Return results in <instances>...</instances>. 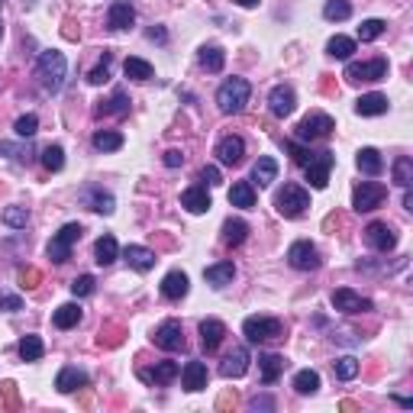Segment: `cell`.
Masks as SVG:
<instances>
[{
	"mask_svg": "<svg viewBox=\"0 0 413 413\" xmlns=\"http://www.w3.org/2000/svg\"><path fill=\"white\" fill-rule=\"evenodd\" d=\"M387 197V188L378 181H362L355 188V194H352V207H355L358 213H368V210H378L381 203H385Z\"/></svg>",
	"mask_w": 413,
	"mask_h": 413,
	"instance_id": "obj_6",
	"label": "cell"
},
{
	"mask_svg": "<svg viewBox=\"0 0 413 413\" xmlns=\"http://www.w3.org/2000/svg\"><path fill=\"white\" fill-rule=\"evenodd\" d=\"M333 307H336L339 313H368L371 301L362 294H355V291H349V287H339V291H333Z\"/></svg>",
	"mask_w": 413,
	"mask_h": 413,
	"instance_id": "obj_14",
	"label": "cell"
},
{
	"mask_svg": "<svg viewBox=\"0 0 413 413\" xmlns=\"http://www.w3.org/2000/svg\"><path fill=\"white\" fill-rule=\"evenodd\" d=\"M245 371H249V349H245V345H236V349L223 358L220 375H223V378H242Z\"/></svg>",
	"mask_w": 413,
	"mask_h": 413,
	"instance_id": "obj_17",
	"label": "cell"
},
{
	"mask_svg": "<svg viewBox=\"0 0 413 413\" xmlns=\"http://www.w3.org/2000/svg\"><path fill=\"white\" fill-rule=\"evenodd\" d=\"M20 307H23L20 297H4V294H0V310H20Z\"/></svg>",
	"mask_w": 413,
	"mask_h": 413,
	"instance_id": "obj_57",
	"label": "cell"
},
{
	"mask_svg": "<svg viewBox=\"0 0 413 413\" xmlns=\"http://www.w3.org/2000/svg\"><path fill=\"white\" fill-rule=\"evenodd\" d=\"M284 355H274V352H265L259 355V371H262V385H274L281 378V371H284Z\"/></svg>",
	"mask_w": 413,
	"mask_h": 413,
	"instance_id": "obj_21",
	"label": "cell"
},
{
	"mask_svg": "<svg viewBox=\"0 0 413 413\" xmlns=\"http://www.w3.org/2000/svg\"><path fill=\"white\" fill-rule=\"evenodd\" d=\"M39 281H43V272H39V268H23V272H20V287H23V291L39 287Z\"/></svg>",
	"mask_w": 413,
	"mask_h": 413,
	"instance_id": "obj_53",
	"label": "cell"
},
{
	"mask_svg": "<svg viewBox=\"0 0 413 413\" xmlns=\"http://www.w3.org/2000/svg\"><path fill=\"white\" fill-rule=\"evenodd\" d=\"M365 242L375 249V252H391L394 245H397V236H394V230L387 223H368L365 226Z\"/></svg>",
	"mask_w": 413,
	"mask_h": 413,
	"instance_id": "obj_13",
	"label": "cell"
},
{
	"mask_svg": "<svg viewBox=\"0 0 413 413\" xmlns=\"http://www.w3.org/2000/svg\"><path fill=\"white\" fill-rule=\"evenodd\" d=\"M181 375V365L178 362H159L155 368H142L139 378L146 381V385H171V381Z\"/></svg>",
	"mask_w": 413,
	"mask_h": 413,
	"instance_id": "obj_15",
	"label": "cell"
},
{
	"mask_svg": "<svg viewBox=\"0 0 413 413\" xmlns=\"http://www.w3.org/2000/svg\"><path fill=\"white\" fill-rule=\"evenodd\" d=\"M284 149L291 152V159H294L297 165H307V161L313 159V152H310V149H304V146H297V142H284Z\"/></svg>",
	"mask_w": 413,
	"mask_h": 413,
	"instance_id": "obj_54",
	"label": "cell"
},
{
	"mask_svg": "<svg viewBox=\"0 0 413 413\" xmlns=\"http://www.w3.org/2000/svg\"><path fill=\"white\" fill-rule=\"evenodd\" d=\"M385 29H387L385 20H365L362 26H358V39H362V43H375Z\"/></svg>",
	"mask_w": 413,
	"mask_h": 413,
	"instance_id": "obj_47",
	"label": "cell"
},
{
	"mask_svg": "<svg viewBox=\"0 0 413 413\" xmlns=\"http://www.w3.org/2000/svg\"><path fill=\"white\" fill-rule=\"evenodd\" d=\"M14 129H16V136H20V139H33L36 129H39V117H36V113H26V117L16 119Z\"/></svg>",
	"mask_w": 413,
	"mask_h": 413,
	"instance_id": "obj_49",
	"label": "cell"
},
{
	"mask_svg": "<svg viewBox=\"0 0 413 413\" xmlns=\"http://www.w3.org/2000/svg\"><path fill=\"white\" fill-rule=\"evenodd\" d=\"M55 387H58L62 394H75L77 387H87V375H85L81 368H75V365H68V368L58 371Z\"/></svg>",
	"mask_w": 413,
	"mask_h": 413,
	"instance_id": "obj_20",
	"label": "cell"
},
{
	"mask_svg": "<svg viewBox=\"0 0 413 413\" xmlns=\"http://www.w3.org/2000/svg\"><path fill=\"white\" fill-rule=\"evenodd\" d=\"M0 36H4V23H0Z\"/></svg>",
	"mask_w": 413,
	"mask_h": 413,
	"instance_id": "obj_63",
	"label": "cell"
},
{
	"mask_svg": "<svg viewBox=\"0 0 413 413\" xmlns=\"http://www.w3.org/2000/svg\"><path fill=\"white\" fill-rule=\"evenodd\" d=\"M77 200L85 203V207H91L94 213H104V217H110L113 207H117L113 194H107V191L97 188V184H85V188L77 191Z\"/></svg>",
	"mask_w": 413,
	"mask_h": 413,
	"instance_id": "obj_11",
	"label": "cell"
},
{
	"mask_svg": "<svg viewBox=\"0 0 413 413\" xmlns=\"http://www.w3.org/2000/svg\"><path fill=\"white\" fill-rule=\"evenodd\" d=\"M43 168L45 171H62L65 168V149L62 146H45L43 149Z\"/></svg>",
	"mask_w": 413,
	"mask_h": 413,
	"instance_id": "obj_43",
	"label": "cell"
},
{
	"mask_svg": "<svg viewBox=\"0 0 413 413\" xmlns=\"http://www.w3.org/2000/svg\"><path fill=\"white\" fill-rule=\"evenodd\" d=\"M81 223H65L62 230L52 236V242H49V259L55 262V265H62V262H68L71 259V245L81 239Z\"/></svg>",
	"mask_w": 413,
	"mask_h": 413,
	"instance_id": "obj_5",
	"label": "cell"
},
{
	"mask_svg": "<svg viewBox=\"0 0 413 413\" xmlns=\"http://www.w3.org/2000/svg\"><path fill=\"white\" fill-rule=\"evenodd\" d=\"M281 333H284V323L274 320V316H249V320L242 323V336L255 345L281 339Z\"/></svg>",
	"mask_w": 413,
	"mask_h": 413,
	"instance_id": "obj_4",
	"label": "cell"
},
{
	"mask_svg": "<svg viewBox=\"0 0 413 413\" xmlns=\"http://www.w3.org/2000/svg\"><path fill=\"white\" fill-rule=\"evenodd\" d=\"M326 52L333 58H349L352 52H355V39H349V36H333L326 45Z\"/></svg>",
	"mask_w": 413,
	"mask_h": 413,
	"instance_id": "obj_41",
	"label": "cell"
},
{
	"mask_svg": "<svg viewBox=\"0 0 413 413\" xmlns=\"http://www.w3.org/2000/svg\"><path fill=\"white\" fill-rule=\"evenodd\" d=\"M181 161H184L181 149H168V152H165V165H168V168H178Z\"/></svg>",
	"mask_w": 413,
	"mask_h": 413,
	"instance_id": "obj_56",
	"label": "cell"
},
{
	"mask_svg": "<svg viewBox=\"0 0 413 413\" xmlns=\"http://www.w3.org/2000/svg\"><path fill=\"white\" fill-rule=\"evenodd\" d=\"M110 62H113V55L104 52V55H100V65L87 75V81H91V85H107V81H110Z\"/></svg>",
	"mask_w": 413,
	"mask_h": 413,
	"instance_id": "obj_48",
	"label": "cell"
},
{
	"mask_svg": "<svg viewBox=\"0 0 413 413\" xmlns=\"http://www.w3.org/2000/svg\"><path fill=\"white\" fill-rule=\"evenodd\" d=\"M4 223H7L10 230H26L29 210L26 207H7V210H4Z\"/></svg>",
	"mask_w": 413,
	"mask_h": 413,
	"instance_id": "obj_46",
	"label": "cell"
},
{
	"mask_svg": "<svg viewBox=\"0 0 413 413\" xmlns=\"http://www.w3.org/2000/svg\"><path fill=\"white\" fill-rule=\"evenodd\" d=\"M268 107H272V113H274V117H281V119L291 117V113H294V107H297L294 91H291L287 85H278L272 94H268Z\"/></svg>",
	"mask_w": 413,
	"mask_h": 413,
	"instance_id": "obj_16",
	"label": "cell"
},
{
	"mask_svg": "<svg viewBox=\"0 0 413 413\" xmlns=\"http://www.w3.org/2000/svg\"><path fill=\"white\" fill-rule=\"evenodd\" d=\"M333 165H336V155L333 152H313V159L304 165V171H307V181L310 188L323 191L329 184V171H333Z\"/></svg>",
	"mask_w": 413,
	"mask_h": 413,
	"instance_id": "obj_9",
	"label": "cell"
},
{
	"mask_svg": "<svg viewBox=\"0 0 413 413\" xmlns=\"http://www.w3.org/2000/svg\"><path fill=\"white\" fill-rule=\"evenodd\" d=\"M316 387H320V375H316V371L304 368V371L294 375V391L297 394H316Z\"/></svg>",
	"mask_w": 413,
	"mask_h": 413,
	"instance_id": "obj_40",
	"label": "cell"
},
{
	"mask_svg": "<svg viewBox=\"0 0 413 413\" xmlns=\"http://www.w3.org/2000/svg\"><path fill=\"white\" fill-rule=\"evenodd\" d=\"M94 113H97V117H127V113H129L127 91H113V97L110 100H100V104L94 107Z\"/></svg>",
	"mask_w": 413,
	"mask_h": 413,
	"instance_id": "obj_23",
	"label": "cell"
},
{
	"mask_svg": "<svg viewBox=\"0 0 413 413\" xmlns=\"http://www.w3.org/2000/svg\"><path fill=\"white\" fill-rule=\"evenodd\" d=\"M232 404H236V394H223V397H220V410H226V407H232Z\"/></svg>",
	"mask_w": 413,
	"mask_h": 413,
	"instance_id": "obj_60",
	"label": "cell"
},
{
	"mask_svg": "<svg viewBox=\"0 0 413 413\" xmlns=\"http://www.w3.org/2000/svg\"><path fill=\"white\" fill-rule=\"evenodd\" d=\"M249 407H252V410H259V407H262V410H272V407H274V400H268V397H255Z\"/></svg>",
	"mask_w": 413,
	"mask_h": 413,
	"instance_id": "obj_59",
	"label": "cell"
},
{
	"mask_svg": "<svg viewBox=\"0 0 413 413\" xmlns=\"http://www.w3.org/2000/svg\"><path fill=\"white\" fill-rule=\"evenodd\" d=\"M249 236V226L242 220H226L223 223V245H242Z\"/></svg>",
	"mask_w": 413,
	"mask_h": 413,
	"instance_id": "obj_36",
	"label": "cell"
},
{
	"mask_svg": "<svg viewBox=\"0 0 413 413\" xmlns=\"http://www.w3.org/2000/svg\"><path fill=\"white\" fill-rule=\"evenodd\" d=\"M52 323H55L58 329H71L81 323V307L77 304H62V307L55 310V316H52Z\"/></svg>",
	"mask_w": 413,
	"mask_h": 413,
	"instance_id": "obj_35",
	"label": "cell"
},
{
	"mask_svg": "<svg viewBox=\"0 0 413 413\" xmlns=\"http://www.w3.org/2000/svg\"><path fill=\"white\" fill-rule=\"evenodd\" d=\"M287 262H291L297 272H316V268H320V252H316L313 242L301 239V242H294L287 249Z\"/></svg>",
	"mask_w": 413,
	"mask_h": 413,
	"instance_id": "obj_10",
	"label": "cell"
},
{
	"mask_svg": "<svg viewBox=\"0 0 413 413\" xmlns=\"http://www.w3.org/2000/svg\"><path fill=\"white\" fill-rule=\"evenodd\" d=\"M149 39H152V43H168V33H165L161 26H152L149 29Z\"/></svg>",
	"mask_w": 413,
	"mask_h": 413,
	"instance_id": "obj_58",
	"label": "cell"
},
{
	"mask_svg": "<svg viewBox=\"0 0 413 413\" xmlns=\"http://www.w3.org/2000/svg\"><path fill=\"white\" fill-rule=\"evenodd\" d=\"M65 68H68V65H65V55H62V52H55V49L43 52L39 62H36V75H39V81H43L45 91H62Z\"/></svg>",
	"mask_w": 413,
	"mask_h": 413,
	"instance_id": "obj_2",
	"label": "cell"
},
{
	"mask_svg": "<svg viewBox=\"0 0 413 413\" xmlns=\"http://www.w3.org/2000/svg\"><path fill=\"white\" fill-rule=\"evenodd\" d=\"M123 71H127V77H133V81H149V77L155 75L152 65H149L146 58H127V62H123Z\"/></svg>",
	"mask_w": 413,
	"mask_h": 413,
	"instance_id": "obj_38",
	"label": "cell"
},
{
	"mask_svg": "<svg viewBox=\"0 0 413 413\" xmlns=\"http://www.w3.org/2000/svg\"><path fill=\"white\" fill-rule=\"evenodd\" d=\"M226 65V52L220 49V45H203L200 49V68L210 71V75H217V71H223Z\"/></svg>",
	"mask_w": 413,
	"mask_h": 413,
	"instance_id": "obj_34",
	"label": "cell"
},
{
	"mask_svg": "<svg viewBox=\"0 0 413 413\" xmlns=\"http://www.w3.org/2000/svg\"><path fill=\"white\" fill-rule=\"evenodd\" d=\"M117 255H119L117 239H113V236H100L97 245H94V262H97V265H113V262H117Z\"/></svg>",
	"mask_w": 413,
	"mask_h": 413,
	"instance_id": "obj_33",
	"label": "cell"
},
{
	"mask_svg": "<svg viewBox=\"0 0 413 413\" xmlns=\"http://www.w3.org/2000/svg\"><path fill=\"white\" fill-rule=\"evenodd\" d=\"M249 94H252V85L245 81V77H230V81H223L217 91V107L223 113H242L245 104H249Z\"/></svg>",
	"mask_w": 413,
	"mask_h": 413,
	"instance_id": "obj_1",
	"label": "cell"
},
{
	"mask_svg": "<svg viewBox=\"0 0 413 413\" xmlns=\"http://www.w3.org/2000/svg\"><path fill=\"white\" fill-rule=\"evenodd\" d=\"M239 7H255V4H259V0H236Z\"/></svg>",
	"mask_w": 413,
	"mask_h": 413,
	"instance_id": "obj_62",
	"label": "cell"
},
{
	"mask_svg": "<svg viewBox=\"0 0 413 413\" xmlns=\"http://www.w3.org/2000/svg\"><path fill=\"white\" fill-rule=\"evenodd\" d=\"M223 336H226V326L220 320H203L200 323V343H203L207 352H217L220 343H223Z\"/></svg>",
	"mask_w": 413,
	"mask_h": 413,
	"instance_id": "obj_25",
	"label": "cell"
},
{
	"mask_svg": "<svg viewBox=\"0 0 413 413\" xmlns=\"http://www.w3.org/2000/svg\"><path fill=\"white\" fill-rule=\"evenodd\" d=\"M274 207H278V213L284 220H297V217H304V210L310 207V194L301 184H284V188L278 191V197H274Z\"/></svg>",
	"mask_w": 413,
	"mask_h": 413,
	"instance_id": "obj_3",
	"label": "cell"
},
{
	"mask_svg": "<svg viewBox=\"0 0 413 413\" xmlns=\"http://www.w3.org/2000/svg\"><path fill=\"white\" fill-rule=\"evenodd\" d=\"M161 294L168 297V301H181L188 294V274L184 272H168L165 281H161Z\"/></svg>",
	"mask_w": 413,
	"mask_h": 413,
	"instance_id": "obj_28",
	"label": "cell"
},
{
	"mask_svg": "<svg viewBox=\"0 0 413 413\" xmlns=\"http://www.w3.org/2000/svg\"><path fill=\"white\" fill-rule=\"evenodd\" d=\"M407 191V194H404V207H407V210H413V191L410 188H404Z\"/></svg>",
	"mask_w": 413,
	"mask_h": 413,
	"instance_id": "obj_61",
	"label": "cell"
},
{
	"mask_svg": "<svg viewBox=\"0 0 413 413\" xmlns=\"http://www.w3.org/2000/svg\"><path fill=\"white\" fill-rule=\"evenodd\" d=\"M355 113L358 117H381L387 113V97L385 94H362L355 100Z\"/></svg>",
	"mask_w": 413,
	"mask_h": 413,
	"instance_id": "obj_27",
	"label": "cell"
},
{
	"mask_svg": "<svg viewBox=\"0 0 413 413\" xmlns=\"http://www.w3.org/2000/svg\"><path fill=\"white\" fill-rule=\"evenodd\" d=\"M323 16H326L329 23H343L352 16V7L349 0H326V7H323Z\"/></svg>",
	"mask_w": 413,
	"mask_h": 413,
	"instance_id": "obj_39",
	"label": "cell"
},
{
	"mask_svg": "<svg viewBox=\"0 0 413 413\" xmlns=\"http://www.w3.org/2000/svg\"><path fill=\"white\" fill-rule=\"evenodd\" d=\"M43 339L39 336H23V343H20V358L23 362H39L43 358Z\"/></svg>",
	"mask_w": 413,
	"mask_h": 413,
	"instance_id": "obj_42",
	"label": "cell"
},
{
	"mask_svg": "<svg viewBox=\"0 0 413 413\" xmlns=\"http://www.w3.org/2000/svg\"><path fill=\"white\" fill-rule=\"evenodd\" d=\"M181 207L188 213H207L210 210V194H207V188H200V184H197V188H188L181 194Z\"/></svg>",
	"mask_w": 413,
	"mask_h": 413,
	"instance_id": "obj_22",
	"label": "cell"
},
{
	"mask_svg": "<svg viewBox=\"0 0 413 413\" xmlns=\"http://www.w3.org/2000/svg\"><path fill=\"white\" fill-rule=\"evenodd\" d=\"M203 278H207V284H213V287H226V284H232V278H236V265H232V262H217V265H210L207 272H203Z\"/></svg>",
	"mask_w": 413,
	"mask_h": 413,
	"instance_id": "obj_29",
	"label": "cell"
},
{
	"mask_svg": "<svg viewBox=\"0 0 413 413\" xmlns=\"http://www.w3.org/2000/svg\"><path fill=\"white\" fill-rule=\"evenodd\" d=\"M394 181H397L400 188H410L413 184V161L407 159V155H400V159L394 161Z\"/></svg>",
	"mask_w": 413,
	"mask_h": 413,
	"instance_id": "obj_44",
	"label": "cell"
},
{
	"mask_svg": "<svg viewBox=\"0 0 413 413\" xmlns=\"http://www.w3.org/2000/svg\"><path fill=\"white\" fill-rule=\"evenodd\" d=\"M97 343L107 345V349H117V345L123 343V326H113V323H110V326H104V329H100Z\"/></svg>",
	"mask_w": 413,
	"mask_h": 413,
	"instance_id": "obj_50",
	"label": "cell"
},
{
	"mask_svg": "<svg viewBox=\"0 0 413 413\" xmlns=\"http://www.w3.org/2000/svg\"><path fill=\"white\" fill-rule=\"evenodd\" d=\"M207 378H210V375H207V365L203 362H188L181 371V381L188 391H203V387H207Z\"/></svg>",
	"mask_w": 413,
	"mask_h": 413,
	"instance_id": "obj_26",
	"label": "cell"
},
{
	"mask_svg": "<svg viewBox=\"0 0 413 413\" xmlns=\"http://www.w3.org/2000/svg\"><path fill=\"white\" fill-rule=\"evenodd\" d=\"M200 181L220 184V168H217V165H203V168H200Z\"/></svg>",
	"mask_w": 413,
	"mask_h": 413,
	"instance_id": "obj_55",
	"label": "cell"
},
{
	"mask_svg": "<svg viewBox=\"0 0 413 413\" xmlns=\"http://www.w3.org/2000/svg\"><path fill=\"white\" fill-rule=\"evenodd\" d=\"M155 345H159V349H165V352H181L184 345V329H181V323L178 320H165L161 323L159 329H155Z\"/></svg>",
	"mask_w": 413,
	"mask_h": 413,
	"instance_id": "obj_12",
	"label": "cell"
},
{
	"mask_svg": "<svg viewBox=\"0 0 413 413\" xmlns=\"http://www.w3.org/2000/svg\"><path fill=\"white\" fill-rule=\"evenodd\" d=\"M230 203L232 207H242V210H252L255 207V191L249 181H236L230 188Z\"/></svg>",
	"mask_w": 413,
	"mask_h": 413,
	"instance_id": "obj_32",
	"label": "cell"
},
{
	"mask_svg": "<svg viewBox=\"0 0 413 413\" xmlns=\"http://www.w3.org/2000/svg\"><path fill=\"white\" fill-rule=\"evenodd\" d=\"M274 178H278V161L268 159V155H262V159L252 165V181L259 184V188H268Z\"/></svg>",
	"mask_w": 413,
	"mask_h": 413,
	"instance_id": "obj_30",
	"label": "cell"
},
{
	"mask_svg": "<svg viewBox=\"0 0 413 413\" xmlns=\"http://www.w3.org/2000/svg\"><path fill=\"white\" fill-rule=\"evenodd\" d=\"M245 155V142L242 136H223L217 146V159L223 161V165H239Z\"/></svg>",
	"mask_w": 413,
	"mask_h": 413,
	"instance_id": "obj_19",
	"label": "cell"
},
{
	"mask_svg": "<svg viewBox=\"0 0 413 413\" xmlns=\"http://www.w3.org/2000/svg\"><path fill=\"white\" fill-rule=\"evenodd\" d=\"M119 146H123V136L113 133V129H97L94 133V149L97 152H117Z\"/></svg>",
	"mask_w": 413,
	"mask_h": 413,
	"instance_id": "obj_37",
	"label": "cell"
},
{
	"mask_svg": "<svg viewBox=\"0 0 413 413\" xmlns=\"http://www.w3.org/2000/svg\"><path fill=\"white\" fill-rule=\"evenodd\" d=\"M123 259L129 262V268H136V272H149V268H155V252L152 249H146V245H127V252H123Z\"/></svg>",
	"mask_w": 413,
	"mask_h": 413,
	"instance_id": "obj_24",
	"label": "cell"
},
{
	"mask_svg": "<svg viewBox=\"0 0 413 413\" xmlns=\"http://www.w3.org/2000/svg\"><path fill=\"white\" fill-rule=\"evenodd\" d=\"M136 23V7L129 0H117L110 4V14H107V26L110 29H129Z\"/></svg>",
	"mask_w": 413,
	"mask_h": 413,
	"instance_id": "obj_18",
	"label": "cell"
},
{
	"mask_svg": "<svg viewBox=\"0 0 413 413\" xmlns=\"http://www.w3.org/2000/svg\"><path fill=\"white\" fill-rule=\"evenodd\" d=\"M355 165H358V171L362 175H381V168H385V161H381V152L378 149H362L358 152V159H355Z\"/></svg>",
	"mask_w": 413,
	"mask_h": 413,
	"instance_id": "obj_31",
	"label": "cell"
},
{
	"mask_svg": "<svg viewBox=\"0 0 413 413\" xmlns=\"http://www.w3.org/2000/svg\"><path fill=\"white\" fill-rule=\"evenodd\" d=\"M345 81L349 85H362V81H385L387 77V62L385 58H371V62H352L345 68Z\"/></svg>",
	"mask_w": 413,
	"mask_h": 413,
	"instance_id": "obj_7",
	"label": "cell"
},
{
	"mask_svg": "<svg viewBox=\"0 0 413 413\" xmlns=\"http://www.w3.org/2000/svg\"><path fill=\"white\" fill-rule=\"evenodd\" d=\"M0 7H4V0H0Z\"/></svg>",
	"mask_w": 413,
	"mask_h": 413,
	"instance_id": "obj_64",
	"label": "cell"
},
{
	"mask_svg": "<svg viewBox=\"0 0 413 413\" xmlns=\"http://www.w3.org/2000/svg\"><path fill=\"white\" fill-rule=\"evenodd\" d=\"M0 397H4V407H7V410H20V394H16L14 381H4V385H0Z\"/></svg>",
	"mask_w": 413,
	"mask_h": 413,
	"instance_id": "obj_52",
	"label": "cell"
},
{
	"mask_svg": "<svg viewBox=\"0 0 413 413\" xmlns=\"http://www.w3.org/2000/svg\"><path fill=\"white\" fill-rule=\"evenodd\" d=\"M333 129H336L333 117H326V113H310V117H304L301 123H297V139H304V142L326 139Z\"/></svg>",
	"mask_w": 413,
	"mask_h": 413,
	"instance_id": "obj_8",
	"label": "cell"
},
{
	"mask_svg": "<svg viewBox=\"0 0 413 413\" xmlns=\"http://www.w3.org/2000/svg\"><path fill=\"white\" fill-rule=\"evenodd\" d=\"M94 284H97V281H94L91 274H81V278L71 281V294H75V297H91L94 294Z\"/></svg>",
	"mask_w": 413,
	"mask_h": 413,
	"instance_id": "obj_51",
	"label": "cell"
},
{
	"mask_svg": "<svg viewBox=\"0 0 413 413\" xmlns=\"http://www.w3.org/2000/svg\"><path fill=\"white\" fill-rule=\"evenodd\" d=\"M333 371H336L339 381H352L358 375V362L352 355H343V358H336V362H333Z\"/></svg>",
	"mask_w": 413,
	"mask_h": 413,
	"instance_id": "obj_45",
	"label": "cell"
}]
</instances>
